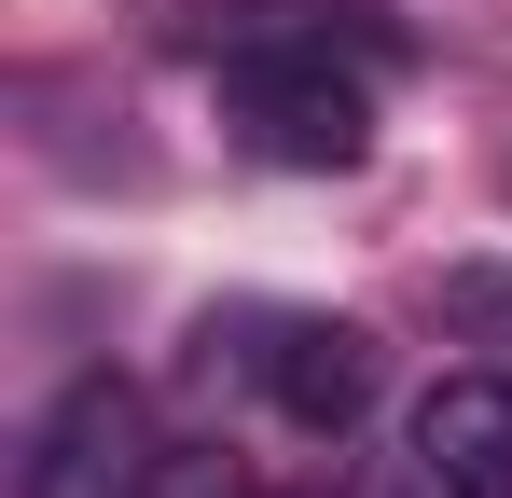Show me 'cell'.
Masks as SVG:
<instances>
[{
  "label": "cell",
  "mask_w": 512,
  "mask_h": 498,
  "mask_svg": "<svg viewBox=\"0 0 512 498\" xmlns=\"http://www.w3.org/2000/svg\"><path fill=\"white\" fill-rule=\"evenodd\" d=\"M222 111L263 166H360L374 153V83L333 70V42H263L222 70Z\"/></svg>",
  "instance_id": "cell-1"
},
{
  "label": "cell",
  "mask_w": 512,
  "mask_h": 498,
  "mask_svg": "<svg viewBox=\"0 0 512 498\" xmlns=\"http://www.w3.org/2000/svg\"><path fill=\"white\" fill-rule=\"evenodd\" d=\"M236 360L291 429H360V402H374V332H346V319H250Z\"/></svg>",
  "instance_id": "cell-2"
},
{
  "label": "cell",
  "mask_w": 512,
  "mask_h": 498,
  "mask_svg": "<svg viewBox=\"0 0 512 498\" xmlns=\"http://www.w3.org/2000/svg\"><path fill=\"white\" fill-rule=\"evenodd\" d=\"M125 471H139V402H125L111 374H84L70 402L28 429V471H14V498H125Z\"/></svg>",
  "instance_id": "cell-3"
},
{
  "label": "cell",
  "mask_w": 512,
  "mask_h": 498,
  "mask_svg": "<svg viewBox=\"0 0 512 498\" xmlns=\"http://www.w3.org/2000/svg\"><path fill=\"white\" fill-rule=\"evenodd\" d=\"M416 485L429 498H512V374H443L416 402Z\"/></svg>",
  "instance_id": "cell-4"
},
{
  "label": "cell",
  "mask_w": 512,
  "mask_h": 498,
  "mask_svg": "<svg viewBox=\"0 0 512 498\" xmlns=\"http://www.w3.org/2000/svg\"><path fill=\"white\" fill-rule=\"evenodd\" d=\"M443 305H457L471 332H512V277H499V263H471V277H443Z\"/></svg>",
  "instance_id": "cell-5"
}]
</instances>
